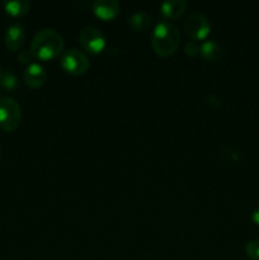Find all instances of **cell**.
<instances>
[{
  "label": "cell",
  "instance_id": "obj_1",
  "mask_svg": "<svg viewBox=\"0 0 259 260\" xmlns=\"http://www.w3.org/2000/svg\"><path fill=\"white\" fill-rule=\"evenodd\" d=\"M63 46L65 42L62 36L57 30L47 28L36 33L30 42L29 50L32 55L40 60H51L62 52Z\"/></svg>",
  "mask_w": 259,
  "mask_h": 260
},
{
  "label": "cell",
  "instance_id": "obj_2",
  "mask_svg": "<svg viewBox=\"0 0 259 260\" xmlns=\"http://www.w3.org/2000/svg\"><path fill=\"white\" fill-rule=\"evenodd\" d=\"M180 42V32L177 25L170 22H160L155 27L151 45L160 56H170L175 52Z\"/></svg>",
  "mask_w": 259,
  "mask_h": 260
},
{
  "label": "cell",
  "instance_id": "obj_3",
  "mask_svg": "<svg viewBox=\"0 0 259 260\" xmlns=\"http://www.w3.org/2000/svg\"><path fill=\"white\" fill-rule=\"evenodd\" d=\"M22 118L20 106L14 98L4 96L0 99V127L4 131H13L19 124Z\"/></svg>",
  "mask_w": 259,
  "mask_h": 260
},
{
  "label": "cell",
  "instance_id": "obj_4",
  "mask_svg": "<svg viewBox=\"0 0 259 260\" xmlns=\"http://www.w3.org/2000/svg\"><path fill=\"white\" fill-rule=\"evenodd\" d=\"M61 66L74 75L84 74L89 68V60L85 53L76 48H69L61 56Z\"/></svg>",
  "mask_w": 259,
  "mask_h": 260
},
{
  "label": "cell",
  "instance_id": "obj_5",
  "mask_svg": "<svg viewBox=\"0 0 259 260\" xmlns=\"http://www.w3.org/2000/svg\"><path fill=\"white\" fill-rule=\"evenodd\" d=\"M184 28L193 40H205L211 29L207 18L200 12H193L184 22Z\"/></svg>",
  "mask_w": 259,
  "mask_h": 260
},
{
  "label": "cell",
  "instance_id": "obj_6",
  "mask_svg": "<svg viewBox=\"0 0 259 260\" xmlns=\"http://www.w3.org/2000/svg\"><path fill=\"white\" fill-rule=\"evenodd\" d=\"M79 40H80L81 46L91 53L101 52L106 46V38L103 33L95 27L83 28L79 35Z\"/></svg>",
  "mask_w": 259,
  "mask_h": 260
},
{
  "label": "cell",
  "instance_id": "obj_7",
  "mask_svg": "<svg viewBox=\"0 0 259 260\" xmlns=\"http://www.w3.org/2000/svg\"><path fill=\"white\" fill-rule=\"evenodd\" d=\"M25 38V32L24 28L19 23H13L8 27L7 32L4 36V42L9 50L15 51L18 48L22 47L23 42H24Z\"/></svg>",
  "mask_w": 259,
  "mask_h": 260
},
{
  "label": "cell",
  "instance_id": "obj_8",
  "mask_svg": "<svg viewBox=\"0 0 259 260\" xmlns=\"http://www.w3.org/2000/svg\"><path fill=\"white\" fill-rule=\"evenodd\" d=\"M121 5L117 0H95L93 3V10L96 17L102 19H112L119 13Z\"/></svg>",
  "mask_w": 259,
  "mask_h": 260
},
{
  "label": "cell",
  "instance_id": "obj_9",
  "mask_svg": "<svg viewBox=\"0 0 259 260\" xmlns=\"http://www.w3.org/2000/svg\"><path fill=\"white\" fill-rule=\"evenodd\" d=\"M24 81L30 88H40L46 81V71L42 65L37 62L29 63L24 70Z\"/></svg>",
  "mask_w": 259,
  "mask_h": 260
},
{
  "label": "cell",
  "instance_id": "obj_10",
  "mask_svg": "<svg viewBox=\"0 0 259 260\" xmlns=\"http://www.w3.org/2000/svg\"><path fill=\"white\" fill-rule=\"evenodd\" d=\"M187 2L184 0H167L160 5V13L165 19H175L184 13Z\"/></svg>",
  "mask_w": 259,
  "mask_h": 260
},
{
  "label": "cell",
  "instance_id": "obj_11",
  "mask_svg": "<svg viewBox=\"0 0 259 260\" xmlns=\"http://www.w3.org/2000/svg\"><path fill=\"white\" fill-rule=\"evenodd\" d=\"M4 8L8 14L13 17H20L29 12L30 2L29 0H8V2H4Z\"/></svg>",
  "mask_w": 259,
  "mask_h": 260
},
{
  "label": "cell",
  "instance_id": "obj_12",
  "mask_svg": "<svg viewBox=\"0 0 259 260\" xmlns=\"http://www.w3.org/2000/svg\"><path fill=\"white\" fill-rule=\"evenodd\" d=\"M130 25H131L134 29L136 30H146L147 28L151 25L152 18L150 17L149 13L142 12V10H139V12L132 13L131 17H130Z\"/></svg>",
  "mask_w": 259,
  "mask_h": 260
},
{
  "label": "cell",
  "instance_id": "obj_13",
  "mask_svg": "<svg viewBox=\"0 0 259 260\" xmlns=\"http://www.w3.org/2000/svg\"><path fill=\"white\" fill-rule=\"evenodd\" d=\"M200 52L208 61H216L221 56V46L216 41H205L200 46Z\"/></svg>",
  "mask_w": 259,
  "mask_h": 260
},
{
  "label": "cell",
  "instance_id": "obj_14",
  "mask_svg": "<svg viewBox=\"0 0 259 260\" xmlns=\"http://www.w3.org/2000/svg\"><path fill=\"white\" fill-rule=\"evenodd\" d=\"M0 84L4 86L5 89H15L18 85V80H17V76L14 75V73L9 70H4V69L0 66Z\"/></svg>",
  "mask_w": 259,
  "mask_h": 260
},
{
  "label": "cell",
  "instance_id": "obj_15",
  "mask_svg": "<svg viewBox=\"0 0 259 260\" xmlns=\"http://www.w3.org/2000/svg\"><path fill=\"white\" fill-rule=\"evenodd\" d=\"M245 251L251 259L259 260V239H254V240L248 241L245 246Z\"/></svg>",
  "mask_w": 259,
  "mask_h": 260
},
{
  "label": "cell",
  "instance_id": "obj_16",
  "mask_svg": "<svg viewBox=\"0 0 259 260\" xmlns=\"http://www.w3.org/2000/svg\"><path fill=\"white\" fill-rule=\"evenodd\" d=\"M184 51L187 55L195 56L200 52V45H198L196 41H189V42H187V45H185Z\"/></svg>",
  "mask_w": 259,
  "mask_h": 260
},
{
  "label": "cell",
  "instance_id": "obj_17",
  "mask_svg": "<svg viewBox=\"0 0 259 260\" xmlns=\"http://www.w3.org/2000/svg\"><path fill=\"white\" fill-rule=\"evenodd\" d=\"M33 55L32 52H30V50H23L20 51L19 55H18V60L20 61V62H29L30 60H32Z\"/></svg>",
  "mask_w": 259,
  "mask_h": 260
},
{
  "label": "cell",
  "instance_id": "obj_18",
  "mask_svg": "<svg viewBox=\"0 0 259 260\" xmlns=\"http://www.w3.org/2000/svg\"><path fill=\"white\" fill-rule=\"evenodd\" d=\"M251 218H253L254 222L258 223L259 225V207L255 208V210L253 211V213H251Z\"/></svg>",
  "mask_w": 259,
  "mask_h": 260
},
{
  "label": "cell",
  "instance_id": "obj_19",
  "mask_svg": "<svg viewBox=\"0 0 259 260\" xmlns=\"http://www.w3.org/2000/svg\"><path fill=\"white\" fill-rule=\"evenodd\" d=\"M0 152H2V150H0Z\"/></svg>",
  "mask_w": 259,
  "mask_h": 260
}]
</instances>
